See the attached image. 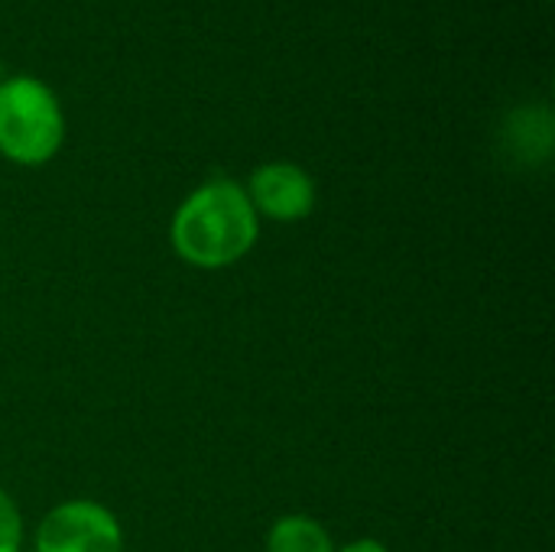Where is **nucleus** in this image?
<instances>
[{
  "label": "nucleus",
  "instance_id": "obj_1",
  "mask_svg": "<svg viewBox=\"0 0 555 552\" xmlns=\"http://www.w3.org/2000/svg\"><path fill=\"white\" fill-rule=\"evenodd\" d=\"M260 234V218L244 192L231 179H211L198 185L172 215V247L198 270H221L250 254Z\"/></svg>",
  "mask_w": 555,
  "mask_h": 552
},
{
  "label": "nucleus",
  "instance_id": "obj_6",
  "mask_svg": "<svg viewBox=\"0 0 555 552\" xmlns=\"http://www.w3.org/2000/svg\"><path fill=\"white\" fill-rule=\"evenodd\" d=\"M20 540H23L20 511L10 501V495L0 488V552H20Z\"/></svg>",
  "mask_w": 555,
  "mask_h": 552
},
{
  "label": "nucleus",
  "instance_id": "obj_7",
  "mask_svg": "<svg viewBox=\"0 0 555 552\" xmlns=\"http://www.w3.org/2000/svg\"><path fill=\"white\" fill-rule=\"evenodd\" d=\"M338 552H390L380 540H354V543H348V547H341Z\"/></svg>",
  "mask_w": 555,
  "mask_h": 552
},
{
  "label": "nucleus",
  "instance_id": "obj_2",
  "mask_svg": "<svg viewBox=\"0 0 555 552\" xmlns=\"http://www.w3.org/2000/svg\"><path fill=\"white\" fill-rule=\"evenodd\" d=\"M65 140V117L55 91L33 78L13 75L0 81V153L20 166L49 163Z\"/></svg>",
  "mask_w": 555,
  "mask_h": 552
},
{
  "label": "nucleus",
  "instance_id": "obj_5",
  "mask_svg": "<svg viewBox=\"0 0 555 552\" xmlns=\"http://www.w3.org/2000/svg\"><path fill=\"white\" fill-rule=\"evenodd\" d=\"M267 552H335L325 527L306 514H286L270 527Z\"/></svg>",
  "mask_w": 555,
  "mask_h": 552
},
{
  "label": "nucleus",
  "instance_id": "obj_3",
  "mask_svg": "<svg viewBox=\"0 0 555 552\" xmlns=\"http://www.w3.org/2000/svg\"><path fill=\"white\" fill-rule=\"evenodd\" d=\"M36 552H124V530L104 504L65 501L42 517Z\"/></svg>",
  "mask_w": 555,
  "mask_h": 552
},
{
  "label": "nucleus",
  "instance_id": "obj_4",
  "mask_svg": "<svg viewBox=\"0 0 555 552\" xmlns=\"http://www.w3.org/2000/svg\"><path fill=\"white\" fill-rule=\"evenodd\" d=\"M247 198L257 218L270 221H302L315 208V182L296 163H263L247 182Z\"/></svg>",
  "mask_w": 555,
  "mask_h": 552
}]
</instances>
